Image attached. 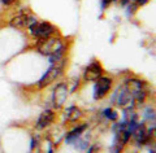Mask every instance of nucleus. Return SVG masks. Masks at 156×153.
Returning a JSON list of instances; mask_svg holds the SVG:
<instances>
[{
  "label": "nucleus",
  "mask_w": 156,
  "mask_h": 153,
  "mask_svg": "<svg viewBox=\"0 0 156 153\" xmlns=\"http://www.w3.org/2000/svg\"><path fill=\"white\" fill-rule=\"evenodd\" d=\"M65 49V44L60 38L50 37L46 39H39L38 42V51L43 56H51L52 53Z\"/></svg>",
  "instance_id": "obj_1"
},
{
  "label": "nucleus",
  "mask_w": 156,
  "mask_h": 153,
  "mask_svg": "<svg viewBox=\"0 0 156 153\" xmlns=\"http://www.w3.org/2000/svg\"><path fill=\"white\" fill-rule=\"evenodd\" d=\"M64 66H65V60H61L48 69V70L43 74V77L39 79V83H38V87L39 88H44L47 86H50L52 82H55L58 77L62 74L64 71Z\"/></svg>",
  "instance_id": "obj_2"
},
{
  "label": "nucleus",
  "mask_w": 156,
  "mask_h": 153,
  "mask_svg": "<svg viewBox=\"0 0 156 153\" xmlns=\"http://www.w3.org/2000/svg\"><path fill=\"white\" fill-rule=\"evenodd\" d=\"M29 31L30 35L37 38V39H46L53 37V34L56 33V27L51 25L50 22H35L31 26H29Z\"/></svg>",
  "instance_id": "obj_3"
},
{
  "label": "nucleus",
  "mask_w": 156,
  "mask_h": 153,
  "mask_svg": "<svg viewBox=\"0 0 156 153\" xmlns=\"http://www.w3.org/2000/svg\"><path fill=\"white\" fill-rule=\"evenodd\" d=\"M111 87H112V78L103 77V75L98 78L94 85V99L95 100L103 99L111 90Z\"/></svg>",
  "instance_id": "obj_4"
},
{
  "label": "nucleus",
  "mask_w": 156,
  "mask_h": 153,
  "mask_svg": "<svg viewBox=\"0 0 156 153\" xmlns=\"http://www.w3.org/2000/svg\"><path fill=\"white\" fill-rule=\"evenodd\" d=\"M68 97V86L66 83H58L53 88L52 92V105L55 109H60L64 105V103Z\"/></svg>",
  "instance_id": "obj_5"
},
{
  "label": "nucleus",
  "mask_w": 156,
  "mask_h": 153,
  "mask_svg": "<svg viewBox=\"0 0 156 153\" xmlns=\"http://www.w3.org/2000/svg\"><path fill=\"white\" fill-rule=\"evenodd\" d=\"M103 68H101V64L99 61H92L91 64H89V66L85 69V73H83V78L85 81L87 82H92V81H96L98 78H100L103 75Z\"/></svg>",
  "instance_id": "obj_6"
},
{
  "label": "nucleus",
  "mask_w": 156,
  "mask_h": 153,
  "mask_svg": "<svg viewBox=\"0 0 156 153\" xmlns=\"http://www.w3.org/2000/svg\"><path fill=\"white\" fill-rule=\"evenodd\" d=\"M37 22V18L30 16V14L26 13H21L18 16H14L11 21H9V25L14 29H22V27H29L31 26L33 23Z\"/></svg>",
  "instance_id": "obj_7"
},
{
  "label": "nucleus",
  "mask_w": 156,
  "mask_h": 153,
  "mask_svg": "<svg viewBox=\"0 0 156 153\" xmlns=\"http://www.w3.org/2000/svg\"><path fill=\"white\" fill-rule=\"evenodd\" d=\"M117 96V105L119 106H122V108H126V106H134V97L131 95V92L126 88V86L120 91V95L119 93H115L113 95V100Z\"/></svg>",
  "instance_id": "obj_8"
},
{
  "label": "nucleus",
  "mask_w": 156,
  "mask_h": 153,
  "mask_svg": "<svg viewBox=\"0 0 156 153\" xmlns=\"http://www.w3.org/2000/svg\"><path fill=\"white\" fill-rule=\"evenodd\" d=\"M53 121H55V113H53L52 110H50V109H47L38 117L35 127L38 130H43V129H46V127L50 126Z\"/></svg>",
  "instance_id": "obj_9"
},
{
  "label": "nucleus",
  "mask_w": 156,
  "mask_h": 153,
  "mask_svg": "<svg viewBox=\"0 0 156 153\" xmlns=\"http://www.w3.org/2000/svg\"><path fill=\"white\" fill-rule=\"evenodd\" d=\"M86 129H87V125H86V123H82V125L74 127V129H73L72 131H69V132L66 134L65 141L68 143V144H73V141H74L76 139H78V137L82 135V132H83Z\"/></svg>",
  "instance_id": "obj_10"
},
{
  "label": "nucleus",
  "mask_w": 156,
  "mask_h": 153,
  "mask_svg": "<svg viewBox=\"0 0 156 153\" xmlns=\"http://www.w3.org/2000/svg\"><path fill=\"white\" fill-rule=\"evenodd\" d=\"M81 117H82V110L80 109V108L72 105V106H69V108H66L65 109V118L68 121L74 122L77 120H80Z\"/></svg>",
  "instance_id": "obj_11"
},
{
  "label": "nucleus",
  "mask_w": 156,
  "mask_h": 153,
  "mask_svg": "<svg viewBox=\"0 0 156 153\" xmlns=\"http://www.w3.org/2000/svg\"><path fill=\"white\" fill-rule=\"evenodd\" d=\"M103 116L109 121H116L117 118H119V113L116 110H113L112 108H107V109L103 112Z\"/></svg>",
  "instance_id": "obj_12"
},
{
  "label": "nucleus",
  "mask_w": 156,
  "mask_h": 153,
  "mask_svg": "<svg viewBox=\"0 0 156 153\" xmlns=\"http://www.w3.org/2000/svg\"><path fill=\"white\" fill-rule=\"evenodd\" d=\"M64 51H65V49H62V51H58L56 53H52L51 56H48V57H50V62L51 64H56L58 61H61L62 60V56H64Z\"/></svg>",
  "instance_id": "obj_13"
},
{
  "label": "nucleus",
  "mask_w": 156,
  "mask_h": 153,
  "mask_svg": "<svg viewBox=\"0 0 156 153\" xmlns=\"http://www.w3.org/2000/svg\"><path fill=\"white\" fill-rule=\"evenodd\" d=\"M138 4L134 3V2H130L128 4V8H126V11H128V16H133V14L136 12V9H138Z\"/></svg>",
  "instance_id": "obj_14"
},
{
  "label": "nucleus",
  "mask_w": 156,
  "mask_h": 153,
  "mask_svg": "<svg viewBox=\"0 0 156 153\" xmlns=\"http://www.w3.org/2000/svg\"><path fill=\"white\" fill-rule=\"evenodd\" d=\"M144 118H146V120H152V121H155V112H154V109L151 106H148L147 109H146Z\"/></svg>",
  "instance_id": "obj_15"
},
{
  "label": "nucleus",
  "mask_w": 156,
  "mask_h": 153,
  "mask_svg": "<svg viewBox=\"0 0 156 153\" xmlns=\"http://www.w3.org/2000/svg\"><path fill=\"white\" fill-rule=\"evenodd\" d=\"M100 152V145L99 144H94L89 148V152L87 153H99Z\"/></svg>",
  "instance_id": "obj_16"
},
{
  "label": "nucleus",
  "mask_w": 156,
  "mask_h": 153,
  "mask_svg": "<svg viewBox=\"0 0 156 153\" xmlns=\"http://www.w3.org/2000/svg\"><path fill=\"white\" fill-rule=\"evenodd\" d=\"M111 3H112L111 0H100V7H101V9H105L107 7H109Z\"/></svg>",
  "instance_id": "obj_17"
},
{
  "label": "nucleus",
  "mask_w": 156,
  "mask_h": 153,
  "mask_svg": "<svg viewBox=\"0 0 156 153\" xmlns=\"http://www.w3.org/2000/svg\"><path fill=\"white\" fill-rule=\"evenodd\" d=\"M0 2H2V4H4V5H11V4L17 2V0H0Z\"/></svg>",
  "instance_id": "obj_18"
},
{
  "label": "nucleus",
  "mask_w": 156,
  "mask_h": 153,
  "mask_svg": "<svg viewBox=\"0 0 156 153\" xmlns=\"http://www.w3.org/2000/svg\"><path fill=\"white\" fill-rule=\"evenodd\" d=\"M148 0H136V4L138 5H144V4H147Z\"/></svg>",
  "instance_id": "obj_19"
},
{
  "label": "nucleus",
  "mask_w": 156,
  "mask_h": 153,
  "mask_svg": "<svg viewBox=\"0 0 156 153\" xmlns=\"http://www.w3.org/2000/svg\"><path fill=\"white\" fill-rule=\"evenodd\" d=\"M34 148H35V137L31 139V145H30V149H34Z\"/></svg>",
  "instance_id": "obj_20"
},
{
  "label": "nucleus",
  "mask_w": 156,
  "mask_h": 153,
  "mask_svg": "<svg viewBox=\"0 0 156 153\" xmlns=\"http://www.w3.org/2000/svg\"><path fill=\"white\" fill-rule=\"evenodd\" d=\"M129 3H130V0H121V4H122V5H128Z\"/></svg>",
  "instance_id": "obj_21"
},
{
  "label": "nucleus",
  "mask_w": 156,
  "mask_h": 153,
  "mask_svg": "<svg viewBox=\"0 0 156 153\" xmlns=\"http://www.w3.org/2000/svg\"><path fill=\"white\" fill-rule=\"evenodd\" d=\"M48 153H53V152H52V148H50V149H48Z\"/></svg>",
  "instance_id": "obj_22"
},
{
  "label": "nucleus",
  "mask_w": 156,
  "mask_h": 153,
  "mask_svg": "<svg viewBox=\"0 0 156 153\" xmlns=\"http://www.w3.org/2000/svg\"><path fill=\"white\" fill-rule=\"evenodd\" d=\"M150 153H155V149H150Z\"/></svg>",
  "instance_id": "obj_23"
},
{
  "label": "nucleus",
  "mask_w": 156,
  "mask_h": 153,
  "mask_svg": "<svg viewBox=\"0 0 156 153\" xmlns=\"http://www.w3.org/2000/svg\"><path fill=\"white\" fill-rule=\"evenodd\" d=\"M130 2H136V0H130Z\"/></svg>",
  "instance_id": "obj_24"
},
{
  "label": "nucleus",
  "mask_w": 156,
  "mask_h": 153,
  "mask_svg": "<svg viewBox=\"0 0 156 153\" xmlns=\"http://www.w3.org/2000/svg\"><path fill=\"white\" fill-rule=\"evenodd\" d=\"M111 2H117V0H111Z\"/></svg>",
  "instance_id": "obj_25"
}]
</instances>
